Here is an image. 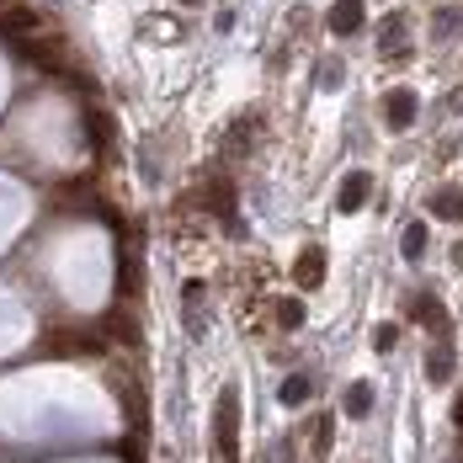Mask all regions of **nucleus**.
<instances>
[{
  "label": "nucleus",
  "mask_w": 463,
  "mask_h": 463,
  "mask_svg": "<svg viewBox=\"0 0 463 463\" xmlns=\"http://www.w3.org/2000/svg\"><path fill=\"white\" fill-rule=\"evenodd\" d=\"M234 442H240V389H224L213 405V463L234 458Z\"/></svg>",
  "instance_id": "f257e3e1"
},
{
  "label": "nucleus",
  "mask_w": 463,
  "mask_h": 463,
  "mask_svg": "<svg viewBox=\"0 0 463 463\" xmlns=\"http://www.w3.org/2000/svg\"><path fill=\"white\" fill-rule=\"evenodd\" d=\"M22 53H27L38 70H48V75H70V70H75V64H70V43H64V38H48V33L22 38Z\"/></svg>",
  "instance_id": "f03ea898"
},
{
  "label": "nucleus",
  "mask_w": 463,
  "mask_h": 463,
  "mask_svg": "<svg viewBox=\"0 0 463 463\" xmlns=\"http://www.w3.org/2000/svg\"><path fill=\"white\" fill-rule=\"evenodd\" d=\"M378 53L383 59H411V16L405 11H394V16H383V27H378Z\"/></svg>",
  "instance_id": "7ed1b4c3"
},
{
  "label": "nucleus",
  "mask_w": 463,
  "mask_h": 463,
  "mask_svg": "<svg viewBox=\"0 0 463 463\" xmlns=\"http://www.w3.org/2000/svg\"><path fill=\"white\" fill-rule=\"evenodd\" d=\"M416 112H420V96L411 91V86H400V91L383 96V128H389V134H405V128L416 123Z\"/></svg>",
  "instance_id": "20e7f679"
},
{
  "label": "nucleus",
  "mask_w": 463,
  "mask_h": 463,
  "mask_svg": "<svg viewBox=\"0 0 463 463\" xmlns=\"http://www.w3.org/2000/svg\"><path fill=\"white\" fill-rule=\"evenodd\" d=\"M293 282H298L304 293L325 282V250L320 245H304V250H298V261H293Z\"/></svg>",
  "instance_id": "39448f33"
},
{
  "label": "nucleus",
  "mask_w": 463,
  "mask_h": 463,
  "mask_svg": "<svg viewBox=\"0 0 463 463\" xmlns=\"http://www.w3.org/2000/svg\"><path fill=\"white\" fill-rule=\"evenodd\" d=\"M363 16H368V5H363V0H335L325 22H330V33H335V38H352V33L363 27Z\"/></svg>",
  "instance_id": "423d86ee"
},
{
  "label": "nucleus",
  "mask_w": 463,
  "mask_h": 463,
  "mask_svg": "<svg viewBox=\"0 0 463 463\" xmlns=\"http://www.w3.org/2000/svg\"><path fill=\"white\" fill-rule=\"evenodd\" d=\"M368 197H373V176H368V171H352V176L341 182V197H335V208H341V213H357Z\"/></svg>",
  "instance_id": "0eeeda50"
},
{
  "label": "nucleus",
  "mask_w": 463,
  "mask_h": 463,
  "mask_svg": "<svg viewBox=\"0 0 463 463\" xmlns=\"http://www.w3.org/2000/svg\"><path fill=\"white\" fill-rule=\"evenodd\" d=\"M426 378H431L437 389H442V383L453 378V346H442V341H437V346L426 352Z\"/></svg>",
  "instance_id": "6e6552de"
},
{
  "label": "nucleus",
  "mask_w": 463,
  "mask_h": 463,
  "mask_svg": "<svg viewBox=\"0 0 463 463\" xmlns=\"http://www.w3.org/2000/svg\"><path fill=\"white\" fill-rule=\"evenodd\" d=\"M197 203H203V208H213V213H219V219H224V224H234L230 182H208V192H203V197H197Z\"/></svg>",
  "instance_id": "1a4fd4ad"
},
{
  "label": "nucleus",
  "mask_w": 463,
  "mask_h": 463,
  "mask_svg": "<svg viewBox=\"0 0 463 463\" xmlns=\"http://www.w3.org/2000/svg\"><path fill=\"white\" fill-rule=\"evenodd\" d=\"M341 411H346L352 420L368 416V411H373V383H352V389L341 394Z\"/></svg>",
  "instance_id": "9d476101"
},
{
  "label": "nucleus",
  "mask_w": 463,
  "mask_h": 463,
  "mask_svg": "<svg viewBox=\"0 0 463 463\" xmlns=\"http://www.w3.org/2000/svg\"><path fill=\"white\" fill-rule=\"evenodd\" d=\"M431 213H437V219H463V192H458V186L431 192Z\"/></svg>",
  "instance_id": "9b49d317"
},
{
  "label": "nucleus",
  "mask_w": 463,
  "mask_h": 463,
  "mask_svg": "<svg viewBox=\"0 0 463 463\" xmlns=\"http://www.w3.org/2000/svg\"><path fill=\"white\" fill-rule=\"evenodd\" d=\"M272 320H278L282 330H298V325H304V298H278V304H272Z\"/></svg>",
  "instance_id": "f8f14e48"
},
{
  "label": "nucleus",
  "mask_w": 463,
  "mask_h": 463,
  "mask_svg": "<svg viewBox=\"0 0 463 463\" xmlns=\"http://www.w3.org/2000/svg\"><path fill=\"white\" fill-rule=\"evenodd\" d=\"M315 394V383L304 378V373H293V378H282V405H304Z\"/></svg>",
  "instance_id": "ddd939ff"
},
{
  "label": "nucleus",
  "mask_w": 463,
  "mask_h": 463,
  "mask_svg": "<svg viewBox=\"0 0 463 463\" xmlns=\"http://www.w3.org/2000/svg\"><path fill=\"white\" fill-rule=\"evenodd\" d=\"M416 320L426 325V330H442V320H448V315H442V304H437L431 293H420V298H416Z\"/></svg>",
  "instance_id": "4468645a"
},
{
  "label": "nucleus",
  "mask_w": 463,
  "mask_h": 463,
  "mask_svg": "<svg viewBox=\"0 0 463 463\" xmlns=\"http://www.w3.org/2000/svg\"><path fill=\"white\" fill-rule=\"evenodd\" d=\"M400 250H405V256H411V261H416L420 250H426V224H405V234H400Z\"/></svg>",
  "instance_id": "2eb2a0df"
},
{
  "label": "nucleus",
  "mask_w": 463,
  "mask_h": 463,
  "mask_svg": "<svg viewBox=\"0 0 463 463\" xmlns=\"http://www.w3.org/2000/svg\"><path fill=\"white\" fill-rule=\"evenodd\" d=\"M256 128H261V123H256V118H245V123H240V128H230V155H250V149H245V144L256 139Z\"/></svg>",
  "instance_id": "dca6fc26"
},
{
  "label": "nucleus",
  "mask_w": 463,
  "mask_h": 463,
  "mask_svg": "<svg viewBox=\"0 0 463 463\" xmlns=\"http://www.w3.org/2000/svg\"><path fill=\"white\" fill-rule=\"evenodd\" d=\"M400 346V325H378L373 330V352H394Z\"/></svg>",
  "instance_id": "f3484780"
},
{
  "label": "nucleus",
  "mask_w": 463,
  "mask_h": 463,
  "mask_svg": "<svg viewBox=\"0 0 463 463\" xmlns=\"http://www.w3.org/2000/svg\"><path fill=\"white\" fill-rule=\"evenodd\" d=\"M458 11H442V16H437V27H431V33H437V43H448V38H458Z\"/></svg>",
  "instance_id": "a211bd4d"
},
{
  "label": "nucleus",
  "mask_w": 463,
  "mask_h": 463,
  "mask_svg": "<svg viewBox=\"0 0 463 463\" xmlns=\"http://www.w3.org/2000/svg\"><path fill=\"white\" fill-rule=\"evenodd\" d=\"M453 261H458V267H463V245H458V250H453Z\"/></svg>",
  "instance_id": "6ab92c4d"
},
{
  "label": "nucleus",
  "mask_w": 463,
  "mask_h": 463,
  "mask_svg": "<svg viewBox=\"0 0 463 463\" xmlns=\"http://www.w3.org/2000/svg\"><path fill=\"white\" fill-rule=\"evenodd\" d=\"M182 5H203V0H182Z\"/></svg>",
  "instance_id": "aec40b11"
},
{
  "label": "nucleus",
  "mask_w": 463,
  "mask_h": 463,
  "mask_svg": "<svg viewBox=\"0 0 463 463\" xmlns=\"http://www.w3.org/2000/svg\"><path fill=\"white\" fill-rule=\"evenodd\" d=\"M458 112H463V91H458Z\"/></svg>",
  "instance_id": "412c9836"
},
{
  "label": "nucleus",
  "mask_w": 463,
  "mask_h": 463,
  "mask_svg": "<svg viewBox=\"0 0 463 463\" xmlns=\"http://www.w3.org/2000/svg\"><path fill=\"white\" fill-rule=\"evenodd\" d=\"M219 463H240V458H219Z\"/></svg>",
  "instance_id": "4be33fe9"
}]
</instances>
